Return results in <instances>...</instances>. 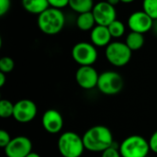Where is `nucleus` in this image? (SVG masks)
Masks as SVG:
<instances>
[{
    "instance_id": "a878e982",
    "label": "nucleus",
    "mask_w": 157,
    "mask_h": 157,
    "mask_svg": "<svg viewBox=\"0 0 157 157\" xmlns=\"http://www.w3.org/2000/svg\"><path fill=\"white\" fill-rule=\"evenodd\" d=\"M11 0H0V16H5L10 9Z\"/></svg>"
},
{
    "instance_id": "6e6552de",
    "label": "nucleus",
    "mask_w": 157,
    "mask_h": 157,
    "mask_svg": "<svg viewBox=\"0 0 157 157\" xmlns=\"http://www.w3.org/2000/svg\"><path fill=\"white\" fill-rule=\"evenodd\" d=\"M38 112L36 104L30 99H21L15 103L13 118L19 123H29L34 120Z\"/></svg>"
},
{
    "instance_id": "5701e85b",
    "label": "nucleus",
    "mask_w": 157,
    "mask_h": 157,
    "mask_svg": "<svg viewBox=\"0 0 157 157\" xmlns=\"http://www.w3.org/2000/svg\"><path fill=\"white\" fill-rule=\"evenodd\" d=\"M11 140L12 139L10 138V135L5 130L0 131V147L5 149L8 145V144L11 142Z\"/></svg>"
},
{
    "instance_id": "9b49d317",
    "label": "nucleus",
    "mask_w": 157,
    "mask_h": 157,
    "mask_svg": "<svg viewBox=\"0 0 157 157\" xmlns=\"http://www.w3.org/2000/svg\"><path fill=\"white\" fill-rule=\"evenodd\" d=\"M99 75L92 65L80 66L75 73L77 85L83 89H93L98 86Z\"/></svg>"
},
{
    "instance_id": "2f4dec72",
    "label": "nucleus",
    "mask_w": 157,
    "mask_h": 157,
    "mask_svg": "<svg viewBox=\"0 0 157 157\" xmlns=\"http://www.w3.org/2000/svg\"><path fill=\"white\" fill-rule=\"evenodd\" d=\"M135 0H121V3H125V4H130V3H132L134 2Z\"/></svg>"
},
{
    "instance_id": "4be33fe9",
    "label": "nucleus",
    "mask_w": 157,
    "mask_h": 157,
    "mask_svg": "<svg viewBox=\"0 0 157 157\" xmlns=\"http://www.w3.org/2000/svg\"><path fill=\"white\" fill-rule=\"evenodd\" d=\"M14 67H15V62L12 58L8 56H5L0 59V72L4 74H8L13 71Z\"/></svg>"
},
{
    "instance_id": "1a4fd4ad",
    "label": "nucleus",
    "mask_w": 157,
    "mask_h": 157,
    "mask_svg": "<svg viewBox=\"0 0 157 157\" xmlns=\"http://www.w3.org/2000/svg\"><path fill=\"white\" fill-rule=\"evenodd\" d=\"M92 13L94 15L97 25L108 27L117 19V11L115 6L107 1L97 3L92 9Z\"/></svg>"
},
{
    "instance_id": "b1692460",
    "label": "nucleus",
    "mask_w": 157,
    "mask_h": 157,
    "mask_svg": "<svg viewBox=\"0 0 157 157\" xmlns=\"http://www.w3.org/2000/svg\"><path fill=\"white\" fill-rule=\"evenodd\" d=\"M101 157H121V155L120 153V150L116 148L114 145H112L111 147L102 152Z\"/></svg>"
},
{
    "instance_id": "c756f323",
    "label": "nucleus",
    "mask_w": 157,
    "mask_h": 157,
    "mask_svg": "<svg viewBox=\"0 0 157 157\" xmlns=\"http://www.w3.org/2000/svg\"><path fill=\"white\" fill-rule=\"evenodd\" d=\"M152 30H154V32H155V34H157V19L154 21V25H153Z\"/></svg>"
},
{
    "instance_id": "7ed1b4c3",
    "label": "nucleus",
    "mask_w": 157,
    "mask_h": 157,
    "mask_svg": "<svg viewBox=\"0 0 157 157\" xmlns=\"http://www.w3.org/2000/svg\"><path fill=\"white\" fill-rule=\"evenodd\" d=\"M58 149L63 157H80L86 148L81 136L74 132H66L59 137Z\"/></svg>"
},
{
    "instance_id": "ddd939ff",
    "label": "nucleus",
    "mask_w": 157,
    "mask_h": 157,
    "mask_svg": "<svg viewBox=\"0 0 157 157\" xmlns=\"http://www.w3.org/2000/svg\"><path fill=\"white\" fill-rule=\"evenodd\" d=\"M41 123L47 132L55 134L62 131L63 126V119L58 110L48 109L42 115Z\"/></svg>"
},
{
    "instance_id": "bb28decb",
    "label": "nucleus",
    "mask_w": 157,
    "mask_h": 157,
    "mask_svg": "<svg viewBox=\"0 0 157 157\" xmlns=\"http://www.w3.org/2000/svg\"><path fill=\"white\" fill-rule=\"evenodd\" d=\"M148 142H149L150 150H151L152 152L157 154V131L156 132H155L151 135V137H150V139H149Z\"/></svg>"
},
{
    "instance_id": "7c9ffc66",
    "label": "nucleus",
    "mask_w": 157,
    "mask_h": 157,
    "mask_svg": "<svg viewBox=\"0 0 157 157\" xmlns=\"http://www.w3.org/2000/svg\"><path fill=\"white\" fill-rule=\"evenodd\" d=\"M27 157H40V155H38V154H36V153H33V152H31L29 155Z\"/></svg>"
},
{
    "instance_id": "4468645a",
    "label": "nucleus",
    "mask_w": 157,
    "mask_h": 157,
    "mask_svg": "<svg viewBox=\"0 0 157 157\" xmlns=\"http://www.w3.org/2000/svg\"><path fill=\"white\" fill-rule=\"evenodd\" d=\"M111 38L109 28L106 26L96 25L90 33L91 43L96 47H107L110 43Z\"/></svg>"
},
{
    "instance_id": "9d476101",
    "label": "nucleus",
    "mask_w": 157,
    "mask_h": 157,
    "mask_svg": "<svg viewBox=\"0 0 157 157\" xmlns=\"http://www.w3.org/2000/svg\"><path fill=\"white\" fill-rule=\"evenodd\" d=\"M4 151L6 157H27L32 152V143L26 136H17Z\"/></svg>"
},
{
    "instance_id": "412c9836",
    "label": "nucleus",
    "mask_w": 157,
    "mask_h": 157,
    "mask_svg": "<svg viewBox=\"0 0 157 157\" xmlns=\"http://www.w3.org/2000/svg\"><path fill=\"white\" fill-rule=\"evenodd\" d=\"M143 10L154 20L157 19V0H144Z\"/></svg>"
},
{
    "instance_id": "0eeeda50",
    "label": "nucleus",
    "mask_w": 157,
    "mask_h": 157,
    "mask_svg": "<svg viewBox=\"0 0 157 157\" xmlns=\"http://www.w3.org/2000/svg\"><path fill=\"white\" fill-rule=\"evenodd\" d=\"M98 56L96 46L86 41L78 42L72 49V57L80 66L94 64L98 60Z\"/></svg>"
},
{
    "instance_id": "dca6fc26",
    "label": "nucleus",
    "mask_w": 157,
    "mask_h": 157,
    "mask_svg": "<svg viewBox=\"0 0 157 157\" xmlns=\"http://www.w3.org/2000/svg\"><path fill=\"white\" fill-rule=\"evenodd\" d=\"M96 25L97 23H96L92 11L79 14L76 18V26L80 30H83V31L92 30Z\"/></svg>"
},
{
    "instance_id": "39448f33",
    "label": "nucleus",
    "mask_w": 157,
    "mask_h": 157,
    "mask_svg": "<svg viewBox=\"0 0 157 157\" xmlns=\"http://www.w3.org/2000/svg\"><path fill=\"white\" fill-rule=\"evenodd\" d=\"M132 51L125 42L114 41L110 42L105 51V55L109 63L116 67L125 66L132 59Z\"/></svg>"
},
{
    "instance_id": "c85d7f7f",
    "label": "nucleus",
    "mask_w": 157,
    "mask_h": 157,
    "mask_svg": "<svg viewBox=\"0 0 157 157\" xmlns=\"http://www.w3.org/2000/svg\"><path fill=\"white\" fill-rule=\"evenodd\" d=\"M108 3H109L110 5H112V6H117L120 2H121V0H106Z\"/></svg>"
},
{
    "instance_id": "393cba45",
    "label": "nucleus",
    "mask_w": 157,
    "mask_h": 157,
    "mask_svg": "<svg viewBox=\"0 0 157 157\" xmlns=\"http://www.w3.org/2000/svg\"><path fill=\"white\" fill-rule=\"evenodd\" d=\"M50 6L62 9L66 6H69V0H48Z\"/></svg>"
},
{
    "instance_id": "f3484780",
    "label": "nucleus",
    "mask_w": 157,
    "mask_h": 157,
    "mask_svg": "<svg viewBox=\"0 0 157 157\" xmlns=\"http://www.w3.org/2000/svg\"><path fill=\"white\" fill-rule=\"evenodd\" d=\"M125 43L127 44V46L132 52L133 51H138L144 44V34L139 33V32L131 31L127 35V37H126Z\"/></svg>"
},
{
    "instance_id": "423d86ee",
    "label": "nucleus",
    "mask_w": 157,
    "mask_h": 157,
    "mask_svg": "<svg viewBox=\"0 0 157 157\" xmlns=\"http://www.w3.org/2000/svg\"><path fill=\"white\" fill-rule=\"evenodd\" d=\"M124 86L122 76L115 71H106L99 75L98 88L107 96H113L119 94Z\"/></svg>"
},
{
    "instance_id": "aec40b11",
    "label": "nucleus",
    "mask_w": 157,
    "mask_h": 157,
    "mask_svg": "<svg viewBox=\"0 0 157 157\" xmlns=\"http://www.w3.org/2000/svg\"><path fill=\"white\" fill-rule=\"evenodd\" d=\"M14 106L15 104H13L11 101L7 99H2L0 101V117L3 119L13 117Z\"/></svg>"
},
{
    "instance_id": "f257e3e1",
    "label": "nucleus",
    "mask_w": 157,
    "mask_h": 157,
    "mask_svg": "<svg viewBox=\"0 0 157 157\" xmlns=\"http://www.w3.org/2000/svg\"><path fill=\"white\" fill-rule=\"evenodd\" d=\"M85 148L93 153H102L114 145L111 131L103 125L89 128L82 136Z\"/></svg>"
},
{
    "instance_id": "473e14b6",
    "label": "nucleus",
    "mask_w": 157,
    "mask_h": 157,
    "mask_svg": "<svg viewBox=\"0 0 157 157\" xmlns=\"http://www.w3.org/2000/svg\"><path fill=\"white\" fill-rule=\"evenodd\" d=\"M146 157H149V156H146Z\"/></svg>"
},
{
    "instance_id": "20e7f679",
    "label": "nucleus",
    "mask_w": 157,
    "mask_h": 157,
    "mask_svg": "<svg viewBox=\"0 0 157 157\" xmlns=\"http://www.w3.org/2000/svg\"><path fill=\"white\" fill-rule=\"evenodd\" d=\"M121 157H146L150 150L149 142L141 135H131L120 145Z\"/></svg>"
},
{
    "instance_id": "cd10ccee",
    "label": "nucleus",
    "mask_w": 157,
    "mask_h": 157,
    "mask_svg": "<svg viewBox=\"0 0 157 157\" xmlns=\"http://www.w3.org/2000/svg\"><path fill=\"white\" fill-rule=\"evenodd\" d=\"M6 83V74L0 72V86L2 87Z\"/></svg>"
},
{
    "instance_id": "f03ea898",
    "label": "nucleus",
    "mask_w": 157,
    "mask_h": 157,
    "mask_svg": "<svg viewBox=\"0 0 157 157\" xmlns=\"http://www.w3.org/2000/svg\"><path fill=\"white\" fill-rule=\"evenodd\" d=\"M38 27L47 35H55L62 31L65 24V17L62 9L50 6L38 16Z\"/></svg>"
},
{
    "instance_id": "2eb2a0df",
    "label": "nucleus",
    "mask_w": 157,
    "mask_h": 157,
    "mask_svg": "<svg viewBox=\"0 0 157 157\" xmlns=\"http://www.w3.org/2000/svg\"><path fill=\"white\" fill-rule=\"evenodd\" d=\"M23 8L33 15H40L50 7L48 0H21Z\"/></svg>"
},
{
    "instance_id": "a211bd4d",
    "label": "nucleus",
    "mask_w": 157,
    "mask_h": 157,
    "mask_svg": "<svg viewBox=\"0 0 157 157\" xmlns=\"http://www.w3.org/2000/svg\"><path fill=\"white\" fill-rule=\"evenodd\" d=\"M94 6V0H69L70 8L78 14L92 11Z\"/></svg>"
},
{
    "instance_id": "f8f14e48",
    "label": "nucleus",
    "mask_w": 157,
    "mask_h": 157,
    "mask_svg": "<svg viewBox=\"0 0 157 157\" xmlns=\"http://www.w3.org/2000/svg\"><path fill=\"white\" fill-rule=\"evenodd\" d=\"M154 19L143 11H135L131 14L128 18V27L132 31L144 34L152 30Z\"/></svg>"
},
{
    "instance_id": "6ab92c4d",
    "label": "nucleus",
    "mask_w": 157,
    "mask_h": 157,
    "mask_svg": "<svg viewBox=\"0 0 157 157\" xmlns=\"http://www.w3.org/2000/svg\"><path fill=\"white\" fill-rule=\"evenodd\" d=\"M108 28L112 38H121L125 33V25L119 19L114 20L108 26Z\"/></svg>"
}]
</instances>
